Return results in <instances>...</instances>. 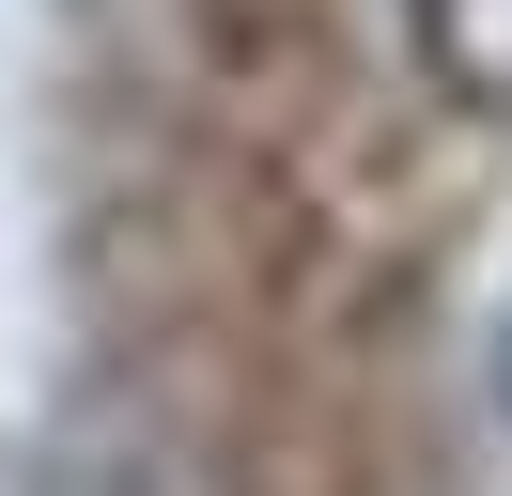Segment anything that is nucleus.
<instances>
[{
    "label": "nucleus",
    "mask_w": 512,
    "mask_h": 496,
    "mask_svg": "<svg viewBox=\"0 0 512 496\" xmlns=\"http://www.w3.org/2000/svg\"><path fill=\"white\" fill-rule=\"evenodd\" d=\"M404 47H419V78L450 109L512 124V0H404Z\"/></svg>",
    "instance_id": "f257e3e1"
},
{
    "label": "nucleus",
    "mask_w": 512,
    "mask_h": 496,
    "mask_svg": "<svg viewBox=\"0 0 512 496\" xmlns=\"http://www.w3.org/2000/svg\"><path fill=\"white\" fill-rule=\"evenodd\" d=\"M497 388H512V326H497Z\"/></svg>",
    "instance_id": "f03ea898"
}]
</instances>
